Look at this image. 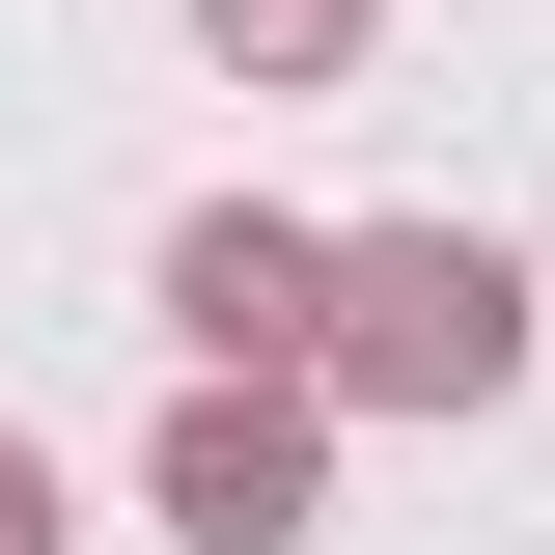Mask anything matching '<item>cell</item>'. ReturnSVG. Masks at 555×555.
<instances>
[{
  "label": "cell",
  "mask_w": 555,
  "mask_h": 555,
  "mask_svg": "<svg viewBox=\"0 0 555 555\" xmlns=\"http://www.w3.org/2000/svg\"><path fill=\"white\" fill-rule=\"evenodd\" d=\"M528 389V250L500 222H334V416H500Z\"/></svg>",
  "instance_id": "cell-1"
},
{
  "label": "cell",
  "mask_w": 555,
  "mask_h": 555,
  "mask_svg": "<svg viewBox=\"0 0 555 555\" xmlns=\"http://www.w3.org/2000/svg\"><path fill=\"white\" fill-rule=\"evenodd\" d=\"M139 500H167L195 555H306L334 528V361H195L167 444H139Z\"/></svg>",
  "instance_id": "cell-2"
},
{
  "label": "cell",
  "mask_w": 555,
  "mask_h": 555,
  "mask_svg": "<svg viewBox=\"0 0 555 555\" xmlns=\"http://www.w3.org/2000/svg\"><path fill=\"white\" fill-rule=\"evenodd\" d=\"M167 334H195V361H334V222L195 195V222H167Z\"/></svg>",
  "instance_id": "cell-3"
},
{
  "label": "cell",
  "mask_w": 555,
  "mask_h": 555,
  "mask_svg": "<svg viewBox=\"0 0 555 555\" xmlns=\"http://www.w3.org/2000/svg\"><path fill=\"white\" fill-rule=\"evenodd\" d=\"M361 28H389V0H195L222 83H361Z\"/></svg>",
  "instance_id": "cell-4"
},
{
  "label": "cell",
  "mask_w": 555,
  "mask_h": 555,
  "mask_svg": "<svg viewBox=\"0 0 555 555\" xmlns=\"http://www.w3.org/2000/svg\"><path fill=\"white\" fill-rule=\"evenodd\" d=\"M0 555H56V444H28V416H0Z\"/></svg>",
  "instance_id": "cell-5"
}]
</instances>
